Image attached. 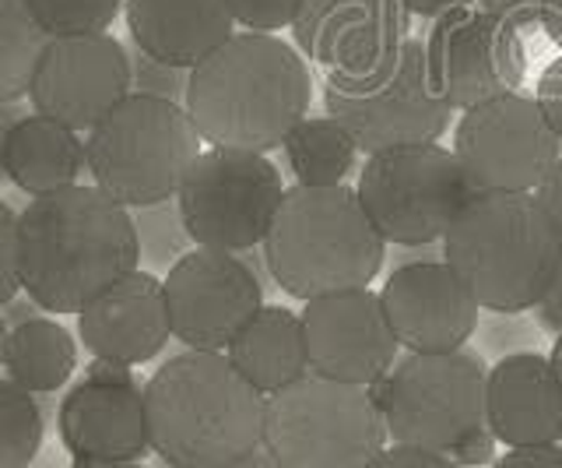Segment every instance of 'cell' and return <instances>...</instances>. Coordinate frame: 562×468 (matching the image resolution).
<instances>
[{
    "label": "cell",
    "instance_id": "1",
    "mask_svg": "<svg viewBox=\"0 0 562 468\" xmlns=\"http://www.w3.org/2000/svg\"><path fill=\"white\" fill-rule=\"evenodd\" d=\"M22 289L49 314H81L137 271L140 236L127 204L102 187H64L18 212Z\"/></svg>",
    "mask_w": 562,
    "mask_h": 468
},
{
    "label": "cell",
    "instance_id": "2",
    "mask_svg": "<svg viewBox=\"0 0 562 468\" xmlns=\"http://www.w3.org/2000/svg\"><path fill=\"white\" fill-rule=\"evenodd\" d=\"M313 99L299 46L271 32H236L190 71L183 107L211 148L260 152L285 145Z\"/></svg>",
    "mask_w": 562,
    "mask_h": 468
},
{
    "label": "cell",
    "instance_id": "3",
    "mask_svg": "<svg viewBox=\"0 0 562 468\" xmlns=\"http://www.w3.org/2000/svg\"><path fill=\"white\" fill-rule=\"evenodd\" d=\"M263 405L233 359L187 349L145 385L151 455L172 468H225L263 444Z\"/></svg>",
    "mask_w": 562,
    "mask_h": 468
},
{
    "label": "cell",
    "instance_id": "4",
    "mask_svg": "<svg viewBox=\"0 0 562 468\" xmlns=\"http://www.w3.org/2000/svg\"><path fill=\"white\" fill-rule=\"evenodd\" d=\"M443 254L482 310L520 314L549 292L562 265V233L535 194L479 190L450 222Z\"/></svg>",
    "mask_w": 562,
    "mask_h": 468
},
{
    "label": "cell",
    "instance_id": "5",
    "mask_svg": "<svg viewBox=\"0 0 562 468\" xmlns=\"http://www.w3.org/2000/svg\"><path fill=\"white\" fill-rule=\"evenodd\" d=\"M386 257V239L345 183L285 190L278 215L263 236L271 279L295 300L366 289Z\"/></svg>",
    "mask_w": 562,
    "mask_h": 468
},
{
    "label": "cell",
    "instance_id": "6",
    "mask_svg": "<svg viewBox=\"0 0 562 468\" xmlns=\"http://www.w3.org/2000/svg\"><path fill=\"white\" fill-rule=\"evenodd\" d=\"M201 142L183 102L131 92L88 131V172L120 204L155 208L176 198Z\"/></svg>",
    "mask_w": 562,
    "mask_h": 468
},
{
    "label": "cell",
    "instance_id": "7",
    "mask_svg": "<svg viewBox=\"0 0 562 468\" xmlns=\"http://www.w3.org/2000/svg\"><path fill=\"white\" fill-rule=\"evenodd\" d=\"M386 420L369 385L306 370L268 394L263 447L281 468H369L386 447Z\"/></svg>",
    "mask_w": 562,
    "mask_h": 468
},
{
    "label": "cell",
    "instance_id": "8",
    "mask_svg": "<svg viewBox=\"0 0 562 468\" xmlns=\"http://www.w3.org/2000/svg\"><path fill=\"white\" fill-rule=\"evenodd\" d=\"M324 110L373 155L394 145L436 142L450 127V102L439 96L429 49L404 40L359 71H327Z\"/></svg>",
    "mask_w": 562,
    "mask_h": 468
},
{
    "label": "cell",
    "instance_id": "9",
    "mask_svg": "<svg viewBox=\"0 0 562 468\" xmlns=\"http://www.w3.org/2000/svg\"><path fill=\"white\" fill-rule=\"evenodd\" d=\"M356 190L386 244L401 247H422L447 236L450 222L479 194L461 159L436 142L373 152Z\"/></svg>",
    "mask_w": 562,
    "mask_h": 468
},
{
    "label": "cell",
    "instance_id": "10",
    "mask_svg": "<svg viewBox=\"0 0 562 468\" xmlns=\"http://www.w3.org/2000/svg\"><path fill=\"white\" fill-rule=\"evenodd\" d=\"M485 377L479 356L464 349L408 353L369 391L394 444L450 455L468 433L485 426Z\"/></svg>",
    "mask_w": 562,
    "mask_h": 468
},
{
    "label": "cell",
    "instance_id": "11",
    "mask_svg": "<svg viewBox=\"0 0 562 468\" xmlns=\"http://www.w3.org/2000/svg\"><path fill=\"white\" fill-rule=\"evenodd\" d=\"M281 198L285 183L268 155L207 148L187 169L176 190V208L198 247L239 254L263 244Z\"/></svg>",
    "mask_w": 562,
    "mask_h": 468
},
{
    "label": "cell",
    "instance_id": "12",
    "mask_svg": "<svg viewBox=\"0 0 562 468\" xmlns=\"http://www.w3.org/2000/svg\"><path fill=\"white\" fill-rule=\"evenodd\" d=\"M559 134L544 120L538 99L506 92L471 107L457 120L453 155L474 190L535 194L559 159Z\"/></svg>",
    "mask_w": 562,
    "mask_h": 468
},
{
    "label": "cell",
    "instance_id": "13",
    "mask_svg": "<svg viewBox=\"0 0 562 468\" xmlns=\"http://www.w3.org/2000/svg\"><path fill=\"white\" fill-rule=\"evenodd\" d=\"M426 49L436 89L457 113L517 92L527 75L520 29L492 19L474 4L439 14Z\"/></svg>",
    "mask_w": 562,
    "mask_h": 468
},
{
    "label": "cell",
    "instance_id": "14",
    "mask_svg": "<svg viewBox=\"0 0 562 468\" xmlns=\"http://www.w3.org/2000/svg\"><path fill=\"white\" fill-rule=\"evenodd\" d=\"M162 286L172 338H180L187 349H228L239 327L263 307L257 275L233 250H190L169 268Z\"/></svg>",
    "mask_w": 562,
    "mask_h": 468
},
{
    "label": "cell",
    "instance_id": "15",
    "mask_svg": "<svg viewBox=\"0 0 562 468\" xmlns=\"http://www.w3.org/2000/svg\"><path fill=\"white\" fill-rule=\"evenodd\" d=\"M134 92L127 46L110 32L49 40L32 78V110L67 124L70 131H92Z\"/></svg>",
    "mask_w": 562,
    "mask_h": 468
},
{
    "label": "cell",
    "instance_id": "16",
    "mask_svg": "<svg viewBox=\"0 0 562 468\" xmlns=\"http://www.w3.org/2000/svg\"><path fill=\"white\" fill-rule=\"evenodd\" d=\"M303 332L310 345V370L348 385H373L397 363V335L386 321L383 300L366 289L327 292L306 300Z\"/></svg>",
    "mask_w": 562,
    "mask_h": 468
},
{
    "label": "cell",
    "instance_id": "17",
    "mask_svg": "<svg viewBox=\"0 0 562 468\" xmlns=\"http://www.w3.org/2000/svg\"><path fill=\"white\" fill-rule=\"evenodd\" d=\"M383 310L408 353H453L479 327L482 303L447 261L401 265L383 282Z\"/></svg>",
    "mask_w": 562,
    "mask_h": 468
},
{
    "label": "cell",
    "instance_id": "18",
    "mask_svg": "<svg viewBox=\"0 0 562 468\" xmlns=\"http://www.w3.org/2000/svg\"><path fill=\"white\" fill-rule=\"evenodd\" d=\"M408 14L404 0H306L292 40L327 71H359L408 40Z\"/></svg>",
    "mask_w": 562,
    "mask_h": 468
},
{
    "label": "cell",
    "instance_id": "19",
    "mask_svg": "<svg viewBox=\"0 0 562 468\" xmlns=\"http://www.w3.org/2000/svg\"><path fill=\"white\" fill-rule=\"evenodd\" d=\"M57 430L75 461H140L151 450L145 388L81 377L60 398Z\"/></svg>",
    "mask_w": 562,
    "mask_h": 468
},
{
    "label": "cell",
    "instance_id": "20",
    "mask_svg": "<svg viewBox=\"0 0 562 468\" xmlns=\"http://www.w3.org/2000/svg\"><path fill=\"white\" fill-rule=\"evenodd\" d=\"M78 335L99 359H116L127 367L155 359L172 338L162 279L151 271H131L81 310Z\"/></svg>",
    "mask_w": 562,
    "mask_h": 468
},
{
    "label": "cell",
    "instance_id": "21",
    "mask_svg": "<svg viewBox=\"0 0 562 468\" xmlns=\"http://www.w3.org/2000/svg\"><path fill=\"white\" fill-rule=\"evenodd\" d=\"M485 426L506 447L562 444V385L552 359L503 356L485 377Z\"/></svg>",
    "mask_w": 562,
    "mask_h": 468
},
{
    "label": "cell",
    "instance_id": "22",
    "mask_svg": "<svg viewBox=\"0 0 562 468\" xmlns=\"http://www.w3.org/2000/svg\"><path fill=\"white\" fill-rule=\"evenodd\" d=\"M123 14L131 43L180 71H193L236 36V19L225 0H127Z\"/></svg>",
    "mask_w": 562,
    "mask_h": 468
},
{
    "label": "cell",
    "instance_id": "23",
    "mask_svg": "<svg viewBox=\"0 0 562 468\" xmlns=\"http://www.w3.org/2000/svg\"><path fill=\"white\" fill-rule=\"evenodd\" d=\"M8 180L29 198H43L53 190L75 187L88 169L85 142L78 131L43 113H25L8 137Z\"/></svg>",
    "mask_w": 562,
    "mask_h": 468
},
{
    "label": "cell",
    "instance_id": "24",
    "mask_svg": "<svg viewBox=\"0 0 562 468\" xmlns=\"http://www.w3.org/2000/svg\"><path fill=\"white\" fill-rule=\"evenodd\" d=\"M225 356L260 394H274L310 370L303 317L285 307H260L228 342Z\"/></svg>",
    "mask_w": 562,
    "mask_h": 468
},
{
    "label": "cell",
    "instance_id": "25",
    "mask_svg": "<svg viewBox=\"0 0 562 468\" xmlns=\"http://www.w3.org/2000/svg\"><path fill=\"white\" fill-rule=\"evenodd\" d=\"M78 367V345L64 324L53 317H32L11 327L4 370L32 394L60 391Z\"/></svg>",
    "mask_w": 562,
    "mask_h": 468
},
{
    "label": "cell",
    "instance_id": "26",
    "mask_svg": "<svg viewBox=\"0 0 562 468\" xmlns=\"http://www.w3.org/2000/svg\"><path fill=\"white\" fill-rule=\"evenodd\" d=\"M356 137L334 116H306L285 137V159L303 187H334L356 166Z\"/></svg>",
    "mask_w": 562,
    "mask_h": 468
},
{
    "label": "cell",
    "instance_id": "27",
    "mask_svg": "<svg viewBox=\"0 0 562 468\" xmlns=\"http://www.w3.org/2000/svg\"><path fill=\"white\" fill-rule=\"evenodd\" d=\"M49 36L29 11V0H0V102H22Z\"/></svg>",
    "mask_w": 562,
    "mask_h": 468
},
{
    "label": "cell",
    "instance_id": "28",
    "mask_svg": "<svg viewBox=\"0 0 562 468\" xmlns=\"http://www.w3.org/2000/svg\"><path fill=\"white\" fill-rule=\"evenodd\" d=\"M46 437L35 394L11 377H0V468H29Z\"/></svg>",
    "mask_w": 562,
    "mask_h": 468
},
{
    "label": "cell",
    "instance_id": "29",
    "mask_svg": "<svg viewBox=\"0 0 562 468\" xmlns=\"http://www.w3.org/2000/svg\"><path fill=\"white\" fill-rule=\"evenodd\" d=\"M127 0H29V11L49 40L105 32Z\"/></svg>",
    "mask_w": 562,
    "mask_h": 468
},
{
    "label": "cell",
    "instance_id": "30",
    "mask_svg": "<svg viewBox=\"0 0 562 468\" xmlns=\"http://www.w3.org/2000/svg\"><path fill=\"white\" fill-rule=\"evenodd\" d=\"M131 57V78H134V92H145V96H162L172 102H183L187 99V81L190 71H180V67H169L162 60L148 57L145 49L134 46L127 49Z\"/></svg>",
    "mask_w": 562,
    "mask_h": 468
},
{
    "label": "cell",
    "instance_id": "31",
    "mask_svg": "<svg viewBox=\"0 0 562 468\" xmlns=\"http://www.w3.org/2000/svg\"><path fill=\"white\" fill-rule=\"evenodd\" d=\"M228 11L239 29L246 32H274L278 29H292V22L299 19L306 0H225Z\"/></svg>",
    "mask_w": 562,
    "mask_h": 468
},
{
    "label": "cell",
    "instance_id": "32",
    "mask_svg": "<svg viewBox=\"0 0 562 468\" xmlns=\"http://www.w3.org/2000/svg\"><path fill=\"white\" fill-rule=\"evenodd\" d=\"M22 292V261H18V212L0 201V307Z\"/></svg>",
    "mask_w": 562,
    "mask_h": 468
},
{
    "label": "cell",
    "instance_id": "33",
    "mask_svg": "<svg viewBox=\"0 0 562 468\" xmlns=\"http://www.w3.org/2000/svg\"><path fill=\"white\" fill-rule=\"evenodd\" d=\"M369 468H461V465L450 455H439V450L394 444V447H383L380 455L369 461Z\"/></svg>",
    "mask_w": 562,
    "mask_h": 468
},
{
    "label": "cell",
    "instance_id": "34",
    "mask_svg": "<svg viewBox=\"0 0 562 468\" xmlns=\"http://www.w3.org/2000/svg\"><path fill=\"white\" fill-rule=\"evenodd\" d=\"M474 8H482L492 19L527 32V29H541L544 0H474Z\"/></svg>",
    "mask_w": 562,
    "mask_h": 468
},
{
    "label": "cell",
    "instance_id": "35",
    "mask_svg": "<svg viewBox=\"0 0 562 468\" xmlns=\"http://www.w3.org/2000/svg\"><path fill=\"white\" fill-rule=\"evenodd\" d=\"M538 107L544 113V120L552 124V131L559 134L562 142V57H555L538 78Z\"/></svg>",
    "mask_w": 562,
    "mask_h": 468
},
{
    "label": "cell",
    "instance_id": "36",
    "mask_svg": "<svg viewBox=\"0 0 562 468\" xmlns=\"http://www.w3.org/2000/svg\"><path fill=\"white\" fill-rule=\"evenodd\" d=\"M492 468H562V447L541 444V447H509Z\"/></svg>",
    "mask_w": 562,
    "mask_h": 468
},
{
    "label": "cell",
    "instance_id": "37",
    "mask_svg": "<svg viewBox=\"0 0 562 468\" xmlns=\"http://www.w3.org/2000/svg\"><path fill=\"white\" fill-rule=\"evenodd\" d=\"M492 455H496V433L488 426L468 433V437L450 450V458L461 468H479V465L492 461Z\"/></svg>",
    "mask_w": 562,
    "mask_h": 468
},
{
    "label": "cell",
    "instance_id": "38",
    "mask_svg": "<svg viewBox=\"0 0 562 468\" xmlns=\"http://www.w3.org/2000/svg\"><path fill=\"white\" fill-rule=\"evenodd\" d=\"M535 198L541 201V208L555 222V230L562 233V155L555 159V166L544 172V180L535 187Z\"/></svg>",
    "mask_w": 562,
    "mask_h": 468
},
{
    "label": "cell",
    "instance_id": "39",
    "mask_svg": "<svg viewBox=\"0 0 562 468\" xmlns=\"http://www.w3.org/2000/svg\"><path fill=\"white\" fill-rule=\"evenodd\" d=\"M538 321H541V327H549V332L562 335V265L555 271L549 292H544L541 303H538Z\"/></svg>",
    "mask_w": 562,
    "mask_h": 468
},
{
    "label": "cell",
    "instance_id": "40",
    "mask_svg": "<svg viewBox=\"0 0 562 468\" xmlns=\"http://www.w3.org/2000/svg\"><path fill=\"white\" fill-rule=\"evenodd\" d=\"M22 116H25L22 102H0V183H11V180H8L4 155H8V137H11L14 124H18Z\"/></svg>",
    "mask_w": 562,
    "mask_h": 468
},
{
    "label": "cell",
    "instance_id": "41",
    "mask_svg": "<svg viewBox=\"0 0 562 468\" xmlns=\"http://www.w3.org/2000/svg\"><path fill=\"white\" fill-rule=\"evenodd\" d=\"M474 0H404V8L412 14H422V19H439V14H447L453 8H468Z\"/></svg>",
    "mask_w": 562,
    "mask_h": 468
},
{
    "label": "cell",
    "instance_id": "42",
    "mask_svg": "<svg viewBox=\"0 0 562 468\" xmlns=\"http://www.w3.org/2000/svg\"><path fill=\"white\" fill-rule=\"evenodd\" d=\"M35 310H43L40 303H35L29 292H25V300H11V303H4L0 307V314H4V321H8V327H18V324H25V321H32V317H40Z\"/></svg>",
    "mask_w": 562,
    "mask_h": 468
},
{
    "label": "cell",
    "instance_id": "43",
    "mask_svg": "<svg viewBox=\"0 0 562 468\" xmlns=\"http://www.w3.org/2000/svg\"><path fill=\"white\" fill-rule=\"evenodd\" d=\"M541 29L549 32V40L562 46V0H544L541 11Z\"/></svg>",
    "mask_w": 562,
    "mask_h": 468
},
{
    "label": "cell",
    "instance_id": "44",
    "mask_svg": "<svg viewBox=\"0 0 562 468\" xmlns=\"http://www.w3.org/2000/svg\"><path fill=\"white\" fill-rule=\"evenodd\" d=\"M225 468H281L278 461H274V455L268 447H257V450H250V455H243L239 461H233V465H225Z\"/></svg>",
    "mask_w": 562,
    "mask_h": 468
},
{
    "label": "cell",
    "instance_id": "45",
    "mask_svg": "<svg viewBox=\"0 0 562 468\" xmlns=\"http://www.w3.org/2000/svg\"><path fill=\"white\" fill-rule=\"evenodd\" d=\"M70 468H145L140 461H75Z\"/></svg>",
    "mask_w": 562,
    "mask_h": 468
},
{
    "label": "cell",
    "instance_id": "46",
    "mask_svg": "<svg viewBox=\"0 0 562 468\" xmlns=\"http://www.w3.org/2000/svg\"><path fill=\"white\" fill-rule=\"evenodd\" d=\"M8 335H11V327H8L4 314H0V370H4V356H8Z\"/></svg>",
    "mask_w": 562,
    "mask_h": 468
},
{
    "label": "cell",
    "instance_id": "47",
    "mask_svg": "<svg viewBox=\"0 0 562 468\" xmlns=\"http://www.w3.org/2000/svg\"><path fill=\"white\" fill-rule=\"evenodd\" d=\"M552 367H555V374H559V385H562V335L555 338V349H552Z\"/></svg>",
    "mask_w": 562,
    "mask_h": 468
}]
</instances>
